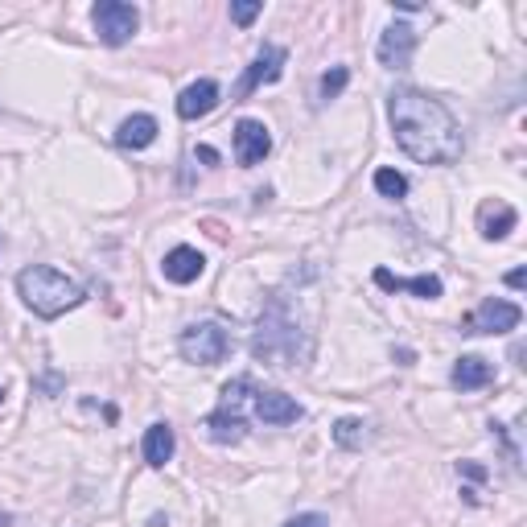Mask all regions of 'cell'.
I'll list each match as a JSON object with an SVG mask.
<instances>
[{
  "label": "cell",
  "mask_w": 527,
  "mask_h": 527,
  "mask_svg": "<svg viewBox=\"0 0 527 527\" xmlns=\"http://www.w3.org/2000/svg\"><path fill=\"white\" fill-rule=\"evenodd\" d=\"M256 396V388H252V379L248 375H239V379H231L227 388H223V400H219V408L206 416V437L215 441V445H235V441H243V433H248V416H243V408H248V400Z\"/></svg>",
  "instance_id": "cell-4"
},
{
  "label": "cell",
  "mask_w": 527,
  "mask_h": 527,
  "mask_svg": "<svg viewBox=\"0 0 527 527\" xmlns=\"http://www.w3.org/2000/svg\"><path fill=\"white\" fill-rule=\"evenodd\" d=\"M0 400H5V388H0Z\"/></svg>",
  "instance_id": "cell-27"
},
{
  "label": "cell",
  "mask_w": 527,
  "mask_h": 527,
  "mask_svg": "<svg viewBox=\"0 0 527 527\" xmlns=\"http://www.w3.org/2000/svg\"><path fill=\"white\" fill-rule=\"evenodd\" d=\"M178 350L194 367H219L231 355V334L219 322H194L178 334Z\"/></svg>",
  "instance_id": "cell-5"
},
{
  "label": "cell",
  "mask_w": 527,
  "mask_h": 527,
  "mask_svg": "<svg viewBox=\"0 0 527 527\" xmlns=\"http://www.w3.org/2000/svg\"><path fill=\"white\" fill-rule=\"evenodd\" d=\"M519 322H523V309L515 305V301H503V297H486L470 318L462 322V330L466 334H511V330H519Z\"/></svg>",
  "instance_id": "cell-7"
},
{
  "label": "cell",
  "mask_w": 527,
  "mask_h": 527,
  "mask_svg": "<svg viewBox=\"0 0 527 527\" xmlns=\"http://www.w3.org/2000/svg\"><path fill=\"white\" fill-rule=\"evenodd\" d=\"M285 527H330V519H326V515H318V511H305V515L285 519Z\"/></svg>",
  "instance_id": "cell-23"
},
{
  "label": "cell",
  "mask_w": 527,
  "mask_h": 527,
  "mask_svg": "<svg viewBox=\"0 0 527 527\" xmlns=\"http://www.w3.org/2000/svg\"><path fill=\"white\" fill-rule=\"evenodd\" d=\"M161 272H165V280H173V285H194V280L206 272V256L198 248H186V243H182V248H173L165 256Z\"/></svg>",
  "instance_id": "cell-14"
},
{
  "label": "cell",
  "mask_w": 527,
  "mask_h": 527,
  "mask_svg": "<svg viewBox=\"0 0 527 527\" xmlns=\"http://www.w3.org/2000/svg\"><path fill=\"white\" fill-rule=\"evenodd\" d=\"M334 441H338L342 449H363L367 425H363V420H355V416H342L338 425H334Z\"/></svg>",
  "instance_id": "cell-19"
},
{
  "label": "cell",
  "mask_w": 527,
  "mask_h": 527,
  "mask_svg": "<svg viewBox=\"0 0 527 527\" xmlns=\"http://www.w3.org/2000/svg\"><path fill=\"white\" fill-rule=\"evenodd\" d=\"M346 83H350V70H346V66H334V70H326V75H322V83H318V95H322V103L338 99V95L346 91Z\"/></svg>",
  "instance_id": "cell-21"
},
{
  "label": "cell",
  "mask_w": 527,
  "mask_h": 527,
  "mask_svg": "<svg viewBox=\"0 0 527 527\" xmlns=\"http://www.w3.org/2000/svg\"><path fill=\"white\" fill-rule=\"evenodd\" d=\"M173 449H178V437H173V429L165 425V420H157V425L145 429V441H140V453H145V462L153 470H161L169 458H173Z\"/></svg>",
  "instance_id": "cell-17"
},
{
  "label": "cell",
  "mask_w": 527,
  "mask_h": 527,
  "mask_svg": "<svg viewBox=\"0 0 527 527\" xmlns=\"http://www.w3.org/2000/svg\"><path fill=\"white\" fill-rule=\"evenodd\" d=\"M375 190L383 194V198H404L408 194V178H404V173L400 169H375Z\"/></svg>",
  "instance_id": "cell-20"
},
{
  "label": "cell",
  "mask_w": 527,
  "mask_h": 527,
  "mask_svg": "<svg viewBox=\"0 0 527 527\" xmlns=\"http://www.w3.org/2000/svg\"><path fill=\"white\" fill-rule=\"evenodd\" d=\"M153 140H157V120L149 112H136V116H128L116 128V145L120 149H149Z\"/></svg>",
  "instance_id": "cell-18"
},
{
  "label": "cell",
  "mask_w": 527,
  "mask_h": 527,
  "mask_svg": "<svg viewBox=\"0 0 527 527\" xmlns=\"http://www.w3.org/2000/svg\"><path fill=\"white\" fill-rule=\"evenodd\" d=\"M507 285H511V289H523V285H527V272H523V268L507 272Z\"/></svg>",
  "instance_id": "cell-24"
},
{
  "label": "cell",
  "mask_w": 527,
  "mask_h": 527,
  "mask_svg": "<svg viewBox=\"0 0 527 527\" xmlns=\"http://www.w3.org/2000/svg\"><path fill=\"white\" fill-rule=\"evenodd\" d=\"M458 474H470V478H486V470H482V466H474V462H462V466H458Z\"/></svg>",
  "instance_id": "cell-26"
},
{
  "label": "cell",
  "mask_w": 527,
  "mask_h": 527,
  "mask_svg": "<svg viewBox=\"0 0 527 527\" xmlns=\"http://www.w3.org/2000/svg\"><path fill=\"white\" fill-rule=\"evenodd\" d=\"M17 293L21 301L38 313V318L54 322L62 318L66 309H75L83 301V285L79 280H70L66 272L50 268V264H33V268H21L17 272Z\"/></svg>",
  "instance_id": "cell-3"
},
{
  "label": "cell",
  "mask_w": 527,
  "mask_h": 527,
  "mask_svg": "<svg viewBox=\"0 0 527 527\" xmlns=\"http://www.w3.org/2000/svg\"><path fill=\"white\" fill-rule=\"evenodd\" d=\"M453 388L458 392H478V388H486V383H495V367H490L486 359H478V355H462L458 363H453Z\"/></svg>",
  "instance_id": "cell-16"
},
{
  "label": "cell",
  "mask_w": 527,
  "mask_h": 527,
  "mask_svg": "<svg viewBox=\"0 0 527 527\" xmlns=\"http://www.w3.org/2000/svg\"><path fill=\"white\" fill-rule=\"evenodd\" d=\"M260 13H264L260 0H239V5H231V21H235V25H252Z\"/></svg>",
  "instance_id": "cell-22"
},
{
  "label": "cell",
  "mask_w": 527,
  "mask_h": 527,
  "mask_svg": "<svg viewBox=\"0 0 527 527\" xmlns=\"http://www.w3.org/2000/svg\"><path fill=\"white\" fill-rule=\"evenodd\" d=\"M285 62H289V54H285V46H272V42H264L260 46V54H256V62L243 70V79H239V87H235V99H248L252 91H260L264 83H276L280 75H285Z\"/></svg>",
  "instance_id": "cell-8"
},
{
  "label": "cell",
  "mask_w": 527,
  "mask_h": 527,
  "mask_svg": "<svg viewBox=\"0 0 527 527\" xmlns=\"http://www.w3.org/2000/svg\"><path fill=\"white\" fill-rule=\"evenodd\" d=\"M268 153H272V132L264 128V120H239L235 124V161L252 169Z\"/></svg>",
  "instance_id": "cell-10"
},
{
  "label": "cell",
  "mask_w": 527,
  "mask_h": 527,
  "mask_svg": "<svg viewBox=\"0 0 527 527\" xmlns=\"http://www.w3.org/2000/svg\"><path fill=\"white\" fill-rule=\"evenodd\" d=\"M515 223H519V215H515V206H507V202H486L482 210H478V231H482V239H507L511 231H515Z\"/></svg>",
  "instance_id": "cell-15"
},
{
  "label": "cell",
  "mask_w": 527,
  "mask_h": 527,
  "mask_svg": "<svg viewBox=\"0 0 527 527\" xmlns=\"http://www.w3.org/2000/svg\"><path fill=\"white\" fill-rule=\"evenodd\" d=\"M252 355L268 367H301V359L309 355L305 330L297 322V313L289 309L285 297H272L268 309L260 313V326L252 338Z\"/></svg>",
  "instance_id": "cell-2"
},
{
  "label": "cell",
  "mask_w": 527,
  "mask_h": 527,
  "mask_svg": "<svg viewBox=\"0 0 527 527\" xmlns=\"http://www.w3.org/2000/svg\"><path fill=\"white\" fill-rule=\"evenodd\" d=\"M388 120L396 132V145L420 165H453L466 149L462 124L453 120V112L441 99L416 87H400L388 99Z\"/></svg>",
  "instance_id": "cell-1"
},
{
  "label": "cell",
  "mask_w": 527,
  "mask_h": 527,
  "mask_svg": "<svg viewBox=\"0 0 527 527\" xmlns=\"http://www.w3.org/2000/svg\"><path fill=\"white\" fill-rule=\"evenodd\" d=\"M198 161H206V165H219V153L210 149V145H198Z\"/></svg>",
  "instance_id": "cell-25"
},
{
  "label": "cell",
  "mask_w": 527,
  "mask_h": 527,
  "mask_svg": "<svg viewBox=\"0 0 527 527\" xmlns=\"http://www.w3.org/2000/svg\"><path fill=\"white\" fill-rule=\"evenodd\" d=\"M375 285L383 293H412L420 301H437L441 297V276L433 272H420V276H396L388 268H375Z\"/></svg>",
  "instance_id": "cell-11"
},
{
  "label": "cell",
  "mask_w": 527,
  "mask_h": 527,
  "mask_svg": "<svg viewBox=\"0 0 527 527\" xmlns=\"http://www.w3.org/2000/svg\"><path fill=\"white\" fill-rule=\"evenodd\" d=\"M91 25H95L103 46H124L136 38L140 13H136V5H128V0H99L91 9Z\"/></svg>",
  "instance_id": "cell-6"
},
{
  "label": "cell",
  "mask_w": 527,
  "mask_h": 527,
  "mask_svg": "<svg viewBox=\"0 0 527 527\" xmlns=\"http://www.w3.org/2000/svg\"><path fill=\"white\" fill-rule=\"evenodd\" d=\"M0 527H5V519H0Z\"/></svg>",
  "instance_id": "cell-28"
},
{
  "label": "cell",
  "mask_w": 527,
  "mask_h": 527,
  "mask_svg": "<svg viewBox=\"0 0 527 527\" xmlns=\"http://www.w3.org/2000/svg\"><path fill=\"white\" fill-rule=\"evenodd\" d=\"M219 108V83L215 79H198L178 95V116L182 120H202Z\"/></svg>",
  "instance_id": "cell-13"
},
{
  "label": "cell",
  "mask_w": 527,
  "mask_h": 527,
  "mask_svg": "<svg viewBox=\"0 0 527 527\" xmlns=\"http://www.w3.org/2000/svg\"><path fill=\"white\" fill-rule=\"evenodd\" d=\"M252 412L264 420V425H297V420L305 416V408L285 392H256Z\"/></svg>",
  "instance_id": "cell-12"
},
{
  "label": "cell",
  "mask_w": 527,
  "mask_h": 527,
  "mask_svg": "<svg viewBox=\"0 0 527 527\" xmlns=\"http://www.w3.org/2000/svg\"><path fill=\"white\" fill-rule=\"evenodd\" d=\"M375 54H379V62L388 66V70H404L412 62V54H416V29L404 25V21H392L388 29L379 33Z\"/></svg>",
  "instance_id": "cell-9"
}]
</instances>
